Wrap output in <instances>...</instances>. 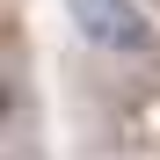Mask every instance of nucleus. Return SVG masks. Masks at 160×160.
Listing matches in <instances>:
<instances>
[{
  "label": "nucleus",
  "mask_w": 160,
  "mask_h": 160,
  "mask_svg": "<svg viewBox=\"0 0 160 160\" xmlns=\"http://www.w3.org/2000/svg\"><path fill=\"white\" fill-rule=\"evenodd\" d=\"M73 29L88 37L95 51H109V58H146L153 51V22L138 0H66Z\"/></svg>",
  "instance_id": "nucleus-1"
}]
</instances>
